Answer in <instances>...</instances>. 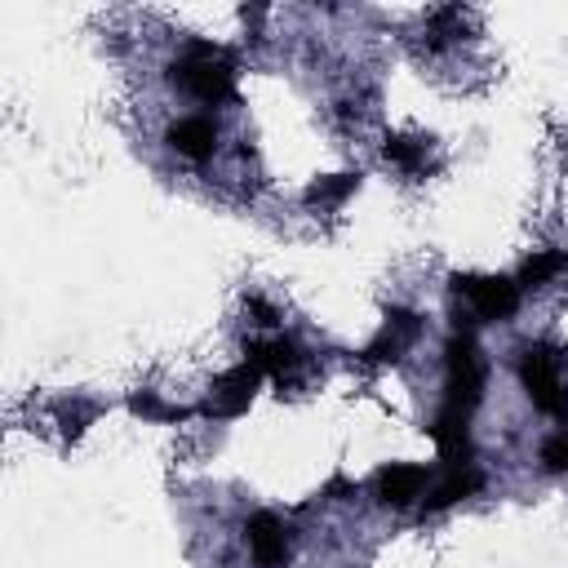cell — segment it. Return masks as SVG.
<instances>
[{"mask_svg": "<svg viewBox=\"0 0 568 568\" xmlns=\"http://www.w3.org/2000/svg\"><path fill=\"white\" fill-rule=\"evenodd\" d=\"M248 311L257 315V324H262V328H271V324H275V311H271L262 297H248Z\"/></svg>", "mask_w": 568, "mask_h": 568, "instance_id": "ac0fdd59", "label": "cell"}, {"mask_svg": "<svg viewBox=\"0 0 568 568\" xmlns=\"http://www.w3.org/2000/svg\"><path fill=\"white\" fill-rule=\"evenodd\" d=\"M541 462H546V470H559V475L568 470V430H559L541 444Z\"/></svg>", "mask_w": 568, "mask_h": 568, "instance_id": "e0dca14e", "label": "cell"}, {"mask_svg": "<svg viewBox=\"0 0 568 568\" xmlns=\"http://www.w3.org/2000/svg\"><path fill=\"white\" fill-rule=\"evenodd\" d=\"M519 382L532 399L537 413L546 417H564L568 413V364L564 351L550 342H528L519 351Z\"/></svg>", "mask_w": 568, "mask_h": 568, "instance_id": "7a4b0ae2", "label": "cell"}, {"mask_svg": "<svg viewBox=\"0 0 568 568\" xmlns=\"http://www.w3.org/2000/svg\"><path fill=\"white\" fill-rule=\"evenodd\" d=\"M422 337V320L413 315V311H404V306H390L386 311V320H382V328H377V337L359 351L368 364H395V359H404V351L413 346Z\"/></svg>", "mask_w": 568, "mask_h": 568, "instance_id": "8992f818", "label": "cell"}, {"mask_svg": "<svg viewBox=\"0 0 568 568\" xmlns=\"http://www.w3.org/2000/svg\"><path fill=\"white\" fill-rule=\"evenodd\" d=\"M453 293L466 297L479 320H510L519 311V280L506 275H453Z\"/></svg>", "mask_w": 568, "mask_h": 568, "instance_id": "277c9868", "label": "cell"}, {"mask_svg": "<svg viewBox=\"0 0 568 568\" xmlns=\"http://www.w3.org/2000/svg\"><path fill=\"white\" fill-rule=\"evenodd\" d=\"M559 271H568V253H559V248L532 253V257L524 262V271H519V288H524V284H546V280L559 275Z\"/></svg>", "mask_w": 568, "mask_h": 568, "instance_id": "2e32d148", "label": "cell"}, {"mask_svg": "<svg viewBox=\"0 0 568 568\" xmlns=\"http://www.w3.org/2000/svg\"><path fill=\"white\" fill-rule=\"evenodd\" d=\"M484 484V475L475 466H444V475L435 484H426V510H448L466 497H475Z\"/></svg>", "mask_w": 568, "mask_h": 568, "instance_id": "8fae6325", "label": "cell"}, {"mask_svg": "<svg viewBox=\"0 0 568 568\" xmlns=\"http://www.w3.org/2000/svg\"><path fill=\"white\" fill-rule=\"evenodd\" d=\"M430 439H435L444 466H470V453H475V444H470V413H462L453 404H439V413L430 422Z\"/></svg>", "mask_w": 568, "mask_h": 568, "instance_id": "52a82bcc", "label": "cell"}, {"mask_svg": "<svg viewBox=\"0 0 568 568\" xmlns=\"http://www.w3.org/2000/svg\"><path fill=\"white\" fill-rule=\"evenodd\" d=\"M444 404L462 408V413H475V404L484 399V355L475 346L470 333H453L448 346H444Z\"/></svg>", "mask_w": 568, "mask_h": 568, "instance_id": "3957f363", "label": "cell"}, {"mask_svg": "<svg viewBox=\"0 0 568 568\" xmlns=\"http://www.w3.org/2000/svg\"><path fill=\"white\" fill-rule=\"evenodd\" d=\"M355 191H359V173H328L306 186V204H342Z\"/></svg>", "mask_w": 568, "mask_h": 568, "instance_id": "5bb4252c", "label": "cell"}, {"mask_svg": "<svg viewBox=\"0 0 568 568\" xmlns=\"http://www.w3.org/2000/svg\"><path fill=\"white\" fill-rule=\"evenodd\" d=\"M346 493H351L346 475H333V479H328V497H333V501H346Z\"/></svg>", "mask_w": 568, "mask_h": 568, "instance_id": "d6986e66", "label": "cell"}, {"mask_svg": "<svg viewBox=\"0 0 568 568\" xmlns=\"http://www.w3.org/2000/svg\"><path fill=\"white\" fill-rule=\"evenodd\" d=\"M164 142H169L178 155H186V160H209V155L217 151V124H213L209 115H182V120L169 124Z\"/></svg>", "mask_w": 568, "mask_h": 568, "instance_id": "30bf717a", "label": "cell"}, {"mask_svg": "<svg viewBox=\"0 0 568 568\" xmlns=\"http://www.w3.org/2000/svg\"><path fill=\"white\" fill-rule=\"evenodd\" d=\"M169 80H173L182 93H191L195 102H209V106L235 98V67H231L226 49H217V44H191V49L169 67Z\"/></svg>", "mask_w": 568, "mask_h": 568, "instance_id": "6da1fadb", "label": "cell"}, {"mask_svg": "<svg viewBox=\"0 0 568 568\" xmlns=\"http://www.w3.org/2000/svg\"><path fill=\"white\" fill-rule=\"evenodd\" d=\"M244 541L257 559V568H280L288 559V532L284 524L271 515V510H257L248 524H244Z\"/></svg>", "mask_w": 568, "mask_h": 568, "instance_id": "9c48e42d", "label": "cell"}, {"mask_svg": "<svg viewBox=\"0 0 568 568\" xmlns=\"http://www.w3.org/2000/svg\"><path fill=\"white\" fill-rule=\"evenodd\" d=\"M257 386H262V373L244 359V364L226 368V373L213 382V390H209V399H204V413H209V417H240V413H248Z\"/></svg>", "mask_w": 568, "mask_h": 568, "instance_id": "5b68a950", "label": "cell"}, {"mask_svg": "<svg viewBox=\"0 0 568 568\" xmlns=\"http://www.w3.org/2000/svg\"><path fill=\"white\" fill-rule=\"evenodd\" d=\"M426 484H430L426 479V466H417V462H390V466L377 470L373 493H377L382 506H413Z\"/></svg>", "mask_w": 568, "mask_h": 568, "instance_id": "ba28073f", "label": "cell"}, {"mask_svg": "<svg viewBox=\"0 0 568 568\" xmlns=\"http://www.w3.org/2000/svg\"><path fill=\"white\" fill-rule=\"evenodd\" d=\"M129 413H133V417H146V422H182V417H191V408H182V404H164L155 390H138V395H129Z\"/></svg>", "mask_w": 568, "mask_h": 568, "instance_id": "9a60e30c", "label": "cell"}, {"mask_svg": "<svg viewBox=\"0 0 568 568\" xmlns=\"http://www.w3.org/2000/svg\"><path fill=\"white\" fill-rule=\"evenodd\" d=\"M382 155H386L395 169H404V173H422V169H426V142H422V138L390 133L386 146H382Z\"/></svg>", "mask_w": 568, "mask_h": 568, "instance_id": "4fadbf2b", "label": "cell"}, {"mask_svg": "<svg viewBox=\"0 0 568 568\" xmlns=\"http://www.w3.org/2000/svg\"><path fill=\"white\" fill-rule=\"evenodd\" d=\"M248 364L266 377H280L284 382V373H293L297 364H302V351H297V342L293 337H257V342H248Z\"/></svg>", "mask_w": 568, "mask_h": 568, "instance_id": "7c38bea8", "label": "cell"}]
</instances>
